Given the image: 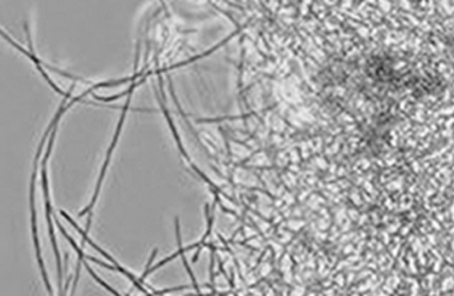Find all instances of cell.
<instances>
[{"label":"cell","instance_id":"1","mask_svg":"<svg viewBox=\"0 0 454 296\" xmlns=\"http://www.w3.org/2000/svg\"><path fill=\"white\" fill-rule=\"evenodd\" d=\"M44 138L42 140V144L39 147V150H38V154H36V161H35V170H33V174H32L31 180V194H30V201H31V214H32V233H33V242H35V249H36V258H38V263H39V267H40V271H42V279H44V283H45V287L48 290V294L50 296H53V290L51 287V283H50V279H48V274L45 271V266H44V261L42 258V250H40V244H39V237H38V223H36V209H35V180H36V171H38V162H39V159H40V153H42V145H44Z\"/></svg>","mask_w":454,"mask_h":296},{"label":"cell","instance_id":"2","mask_svg":"<svg viewBox=\"0 0 454 296\" xmlns=\"http://www.w3.org/2000/svg\"><path fill=\"white\" fill-rule=\"evenodd\" d=\"M42 189H44V198H45V209H47V221H48V230H50V238L52 241L53 251L56 255V263H57V278H59V291H60V296H64L63 294V271H62V259H60V253L57 249V242H56V237L53 233L52 220H51V201H50V191H48V178H47V161L42 159Z\"/></svg>","mask_w":454,"mask_h":296},{"label":"cell","instance_id":"3","mask_svg":"<svg viewBox=\"0 0 454 296\" xmlns=\"http://www.w3.org/2000/svg\"><path fill=\"white\" fill-rule=\"evenodd\" d=\"M0 35H1V36H3V38H4L6 40H7V42H10V44H12V45H13V47H15L16 50H19V51H21V53H24V55H25V56H27L28 59H31L32 62H33V63H35V65H36V68L39 69V72H40V74L44 76V79H45V80L48 81V84H50V86H52L53 89H55V91H56L57 93H60V95L62 96H65L67 98H71V92H64V91H62V89H60V88H59L57 85L55 84V81H53L52 79H51V77L48 76V74H47V72L44 71V68H42V60H39V59H38V57H36V56H35L33 53L28 52L27 50H24L23 47H21V45H19L18 42H15V40H13L12 38H10V36H8V35H7L6 32L3 31L1 28H0Z\"/></svg>","mask_w":454,"mask_h":296}]
</instances>
